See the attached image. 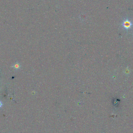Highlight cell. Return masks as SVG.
Masks as SVG:
<instances>
[{
    "mask_svg": "<svg viewBox=\"0 0 133 133\" xmlns=\"http://www.w3.org/2000/svg\"><path fill=\"white\" fill-rule=\"evenodd\" d=\"M122 25H123V26L126 29L130 28L132 25V23L128 18L124 20Z\"/></svg>",
    "mask_w": 133,
    "mask_h": 133,
    "instance_id": "obj_1",
    "label": "cell"
},
{
    "mask_svg": "<svg viewBox=\"0 0 133 133\" xmlns=\"http://www.w3.org/2000/svg\"><path fill=\"white\" fill-rule=\"evenodd\" d=\"M12 67L16 70H17L20 69V68H21V66L19 63L16 62V63H14L13 65H12Z\"/></svg>",
    "mask_w": 133,
    "mask_h": 133,
    "instance_id": "obj_2",
    "label": "cell"
}]
</instances>
